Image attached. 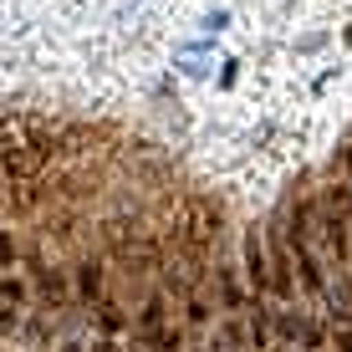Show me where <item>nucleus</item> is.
Returning a JSON list of instances; mask_svg holds the SVG:
<instances>
[{
	"label": "nucleus",
	"instance_id": "obj_1",
	"mask_svg": "<svg viewBox=\"0 0 352 352\" xmlns=\"http://www.w3.org/2000/svg\"><path fill=\"white\" fill-rule=\"evenodd\" d=\"M102 286H107V265L97 256L77 261V271H72V291H77L82 307H97V301H102Z\"/></svg>",
	"mask_w": 352,
	"mask_h": 352
},
{
	"label": "nucleus",
	"instance_id": "obj_2",
	"mask_svg": "<svg viewBox=\"0 0 352 352\" xmlns=\"http://www.w3.org/2000/svg\"><path fill=\"white\" fill-rule=\"evenodd\" d=\"M245 281H250V291H256V301L271 291V261H265V245H261L256 225L245 230Z\"/></svg>",
	"mask_w": 352,
	"mask_h": 352
},
{
	"label": "nucleus",
	"instance_id": "obj_3",
	"mask_svg": "<svg viewBox=\"0 0 352 352\" xmlns=\"http://www.w3.org/2000/svg\"><path fill=\"white\" fill-rule=\"evenodd\" d=\"M164 322H168V296H164V291H153V296L143 301V311H138V337L164 332Z\"/></svg>",
	"mask_w": 352,
	"mask_h": 352
},
{
	"label": "nucleus",
	"instance_id": "obj_4",
	"mask_svg": "<svg viewBox=\"0 0 352 352\" xmlns=\"http://www.w3.org/2000/svg\"><path fill=\"white\" fill-rule=\"evenodd\" d=\"M92 317H97V332H102V337H123V332H128V317H123V307H118V301H97Z\"/></svg>",
	"mask_w": 352,
	"mask_h": 352
},
{
	"label": "nucleus",
	"instance_id": "obj_5",
	"mask_svg": "<svg viewBox=\"0 0 352 352\" xmlns=\"http://www.w3.org/2000/svg\"><path fill=\"white\" fill-rule=\"evenodd\" d=\"M250 347L256 352L271 347V311H265V301H250Z\"/></svg>",
	"mask_w": 352,
	"mask_h": 352
},
{
	"label": "nucleus",
	"instance_id": "obj_6",
	"mask_svg": "<svg viewBox=\"0 0 352 352\" xmlns=\"http://www.w3.org/2000/svg\"><path fill=\"white\" fill-rule=\"evenodd\" d=\"M220 276V301H225V311H245V291L235 286V276L230 271H214Z\"/></svg>",
	"mask_w": 352,
	"mask_h": 352
},
{
	"label": "nucleus",
	"instance_id": "obj_7",
	"mask_svg": "<svg viewBox=\"0 0 352 352\" xmlns=\"http://www.w3.org/2000/svg\"><path fill=\"white\" fill-rule=\"evenodd\" d=\"M276 332H281L286 342H296V337H307V317H301V311H276Z\"/></svg>",
	"mask_w": 352,
	"mask_h": 352
},
{
	"label": "nucleus",
	"instance_id": "obj_8",
	"mask_svg": "<svg viewBox=\"0 0 352 352\" xmlns=\"http://www.w3.org/2000/svg\"><path fill=\"white\" fill-rule=\"evenodd\" d=\"M0 296H6V307H26V281L6 271V286H0Z\"/></svg>",
	"mask_w": 352,
	"mask_h": 352
},
{
	"label": "nucleus",
	"instance_id": "obj_9",
	"mask_svg": "<svg viewBox=\"0 0 352 352\" xmlns=\"http://www.w3.org/2000/svg\"><path fill=\"white\" fill-rule=\"evenodd\" d=\"M184 322H189V327H204V322H210V301H204V296H189Z\"/></svg>",
	"mask_w": 352,
	"mask_h": 352
},
{
	"label": "nucleus",
	"instance_id": "obj_10",
	"mask_svg": "<svg viewBox=\"0 0 352 352\" xmlns=\"http://www.w3.org/2000/svg\"><path fill=\"white\" fill-rule=\"evenodd\" d=\"M199 26L210 31V36H220V31L230 26V10H225V6H220V10H204V21H199Z\"/></svg>",
	"mask_w": 352,
	"mask_h": 352
},
{
	"label": "nucleus",
	"instance_id": "obj_11",
	"mask_svg": "<svg viewBox=\"0 0 352 352\" xmlns=\"http://www.w3.org/2000/svg\"><path fill=\"white\" fill-rule=\"evenodd\" d=\"M92 352H123V342H118V337H97Z\"/></svg>",
	"mask_w": 352,
	"mask_h": 352
},
{
	"label": "nucleus",
	"instance_id": "obj_12",
	"mask_svg": "<svg viewBox=\"0 0 352 352\" xmlns=\"http://www.w3.org/2000/svg\"><path fill=\"white\" fill-rule=\"evenodd\" d=\"M337 352H352V332H347V327L337 332Z\"/></svg>",
	"mask_w": 352,
	"mask_h": 352
},
{
	"label": "nucleus",
	"instance_id": "obj_13",
	"mask_svg": "<svg viewBox=\"0 0 352 352\" xmlns=\"http://www.w3.org/2000/svg\"><path fill=\"white\" fill-rule=\"evenodd\" d=\"M56 352H87V347H82V342H62V347H56Z\"/></svg>",
	"mask_w": 352,
	"mask_h": 352
},
{
	"label": "nucleus",
	"instance_id": "obj_14",
	"mask_svg": "<svg viewBox=\"0 0 352 352\" xmlns=\"http://www.w3.org/2000/svg\"><path fill=\"white\" fill-rule=\"evenodd\" d=\"M342 159H347V168H352V143H347V153H342Z\"/></svg>",
	"mask_w": 352,
	"mask_h": 352
}]
</instances>
